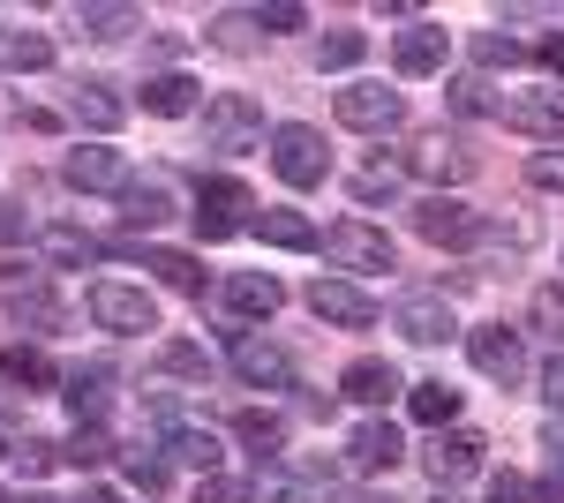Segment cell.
<instances>
[{
  "mask_svg": "<svg viewBox=\"0 0 564 503\" xmlns=\"http://www.w3.org/2000/svg\"><path fill=\"white\" fill-rule=\"evenodd\" d=\"M234 436H241V444L257 451V466H263V459H279V444H286V420L263 414V406H241V414H234Z\"/></svg>",
  "mask_w": 564,
  "mask_h": 503,
  "instance_id": "28",
  "label": "cell"
},
{
  "mask_svg": "<svg viewBox=\"0 0 564 503\" xmlns=\"http://www.w3.org/2000/svg\"><path fill=\"white\" fill-rule=\"evenodd\" d=\"M339 391H347L354 406H384V398H399L406 383H399V369H391V361H377V353H361V361H347V376H339Z\"/></svg>",
  "mask_w": 564,
  "mask_h": 503,
  "instance_id": "21",
  "label": "cell"
},
{
  "mask_svg": "<svg viewBox=\"0 0 564 503\" xmlns=\"http://www.w3.org/2000/svg\"><path fill=\"white\" fill-rule=\"evenodd\" d=\"M489 503H527V481L505 466V473H489Z\"/></svg>",
  "mask_w": 564,
  "mask_h": 503,
  "instance_id": "48",
  "label": "cell"
},
{
  "mask_svg": "<svg viewBox=\"0 0 564 503\" xmlns=\"http://www.w3.org/2000/svg\"><path fill=\"white\" fill-rule=\"evenodd\" d=\"M226 308L249 316V324H271V316L286 308V286H279L271 271H234V278H226Z\"/></svg>",
  "mask_w": 564,
  "mask_h": 503,
  "instance_id": "18",
  "label": "cell"
},
{
  "mask_svg": "<svg viewBox=\"0 0 564 503\" xmlns=\"http://www.w3.org/2000/svg\"><path fill=\"white\" fill-rule=\"evenodd\" d=\"M84 503H121V496H113V489H90V496Z\"/></svg>",
  "mask_w": 564,
  "mask_h": 503,
  "instance_id": "55",
  "label": "cell"
},
{
  "mask_svg": "<svg viewBox=\"0 0 564 503\" xmlns=\"http://www.w3.org/2000/svg\"><path fill=\"white\" fill-rule=\"evenodd\" d=\"M354 196H361V204H391V196H399V173H391V166H369L361 181H354Z\"/></svg>",
  "mask_w": 564,
  "mask_h": 503,
  "instance_id": "45",
  "label": "cell"
},
{
  "mask_svg": "<svg viewBox=\"0 0 564 503\" xmlns=\"http://www.w3.org/2000/svg\"><path fill=\"white\" fill-rule=\"evenodd\" d=\"M23 503H53V496H23Z\"/></svg>",
  "mask_w": 564,
  "mask_h": 503,
  "instance_id": "59",
  "label": "cell"
},
{
  "mask_svg": "<svg viewBox=\"0 0 564 503\" xmlns=\"http://www.w3.org/2000/svg\"><path fill=\"white\" fill-rule=\"evenodd\" d=\"M0 459H15V444H8V436H0Z\"/></svg>",
  "mask_w": 564,
  "mask_h": 503,
  "instance_id": "57",
  "label": "cell"
},
{
  "mask_svg": "<svg viewBox=\"0 0 564 503\" xmlns=\"http://www.w3.org/2000/svg\"><path fill=\"white\" fill-rule=\"evenodd\" d=\"M399 459H406V444H399V428H391V420H361V428H354V444H347L354 473H391Z\"/></svg>",
  "mask_w": 564,
  "mask_h": 503,
  "instance_id": "20",
  "label": "cell"
},
{
  "mask_svg": "<svg viewBox=\"0 0 564 503\" xmlns=\"http://www.w3.org/2000/svg\"><path fill=\"white\" fill-rule=\"evenodd\" d=\"M68 113H76V121H84L90 135H113V128L129 121V98L106 84V76H84V84L68 90Z\"/></svg>",
  "mask_w": 564,
  "mask_h": 503,
  "instance_id": "17",
  "label": "cell"
},
{
  "mask_svg": "<svg viewBox=\"0 0 564 503\" xmlns=\"http://www.w3.org/2000/svg\"><path fill=\"white\" fill-rule=\"evenodd\" d=\"M68 23H76L84 39H129V31H143V15H135V8H106V0H90V8H76Z\"/></svg>",
  "mask_w": 564,
  "mask_h": 503,
  "instance_id": "33",
  "label": "cell"
},
{
  "mask_svg": "<svg viewBox=\"0 0 564 503\" xmlns=\"http://www.w3.org/2000/svg\"><path fill=\"white\" fill-rule=\"evenodd\" d=\"M143 255V271H159L174 294H204V263L196 255H181V249H135Z\"/></svg>",
  "mask_w": 564,
  "mask_h": 503,
  "instance_id": "30",
  "label": "cell"
},
{
  "mask_svg": "<svg viewBox=\"0 0 564 503\" xmlns=\"http://www.w3.org/2000/svg\"><path fill=\"white\" fill-rule=\"evenodd\" d=\"M249 210H257V196H249L241 181L218 173V181H196V210H188V218H196L204 241H234V233L249 226Z\"/></svg>",
  "mask_w": 564,
  "mask_h": 503,
  "instance_id": "3",
  "label": "cell"
},
{
  "mask_svg": "<svg viewBox=\"0 0 564 503\" xmlns=\"http://www.w3.org/2000/svg\"><path fill=\"white\" fill-rule=\"evenodd\" d=\"M542 503H564V466H550V473H542Z\"/></svg>",
  "mask_w": 564,
  "mask_h": 503,
  "instance_id": "53",
  "label": "cell"
},
{
  "mask_svg": "<svg viewBox=\"0 0 564 503\" xmlns=\"http://www.w3.org/2000/svg\"><path fill=\"white\" fill-rule=\"evenodd\" d=\"M542 451H550V466H564V420H550V428H542Z\"/></svg>",
  "mask_w": 564,
  "mask_h": 503,
  "instance_id": "52",
  "label": "cell"
},
{
  "mask_svg": "<svg viewBox=\"0 0 564 503\" xmlns=\"http://www.w3.org/2000/svg\"><path fill=\"white\" fill-rule=\"evenodd\" d=\"M467 361H475L489 383H505V391L527 376V346H520L512 324H481V331H467Z\"/></svg>",
  "mask_w": 564,
  "mask_h": 503,
  "instance_id": "7",
  "label": "cell"
},
{
  "mask_svg": "<svg viewBox=\"0 0 564 503\" xmlns=\"http://www.w3.org/2000/svg\"><path fill=\"white\" fill-rule=\"evenodd\" d=\"M361 53H369L361 31H332V39L316 45V68H361Z\"/></svg>",
  "mask_w": 564,
  "mask_h": 503,
  "instance_id": "37",
  "label": "cell"
},
{
  "mask_svg": "<svg viewBox=\"0 0 564 503\" xmlns=\"http://www.w3.org/2000/svg\"><path fill=\"white\" fill-rule=\"evenodd\" d=\"M0 376L23 383V391H53V383H61V369L45 361L39 346H8V353H0Z\"/></svg>",
  "mask_w": 564,
  "mask_h": 503,
  "instance_id": "31",
  "label": "cell"
},
{
  "mask_svg": "<svg viewBox=\"0 0 564 503\" xmlns=\"http://www.w3.org/2000/svg\"><path fill=\"white\" fill-rule=\"evenodd\" d=\"M316 503H391V496H354V489H324Z\"/></svg>",
  "mask_w": 564,
  "mask_h": 503,
  "instance_id": "54",
  "label": "cell"
},
{
  "mask_svg": "<svg viewBox=\"0 0 564 503\" xmlns=\"http://www.w3.org/2000/svg\"><path fill=\"white\" fill-rule=\"evenodd\" d=\"M339 121L361 128V135H391V128L406 121V98L384 90V84H347L339 90Z\"/></svg>",
  "mask_w": 564,
  "mask_h": 503,
  "instance_id": "9",
  "label": "cell"
},
{
  "mask_svg": "<svg viewBox=\"0 0 564 503\" xmlns=\"http://www.w3.org/2000/svg\"><path fill=\"white\" fill-rule=\"evenodd\" d=\"M414 233H422L430 249H475L481 210H467L459 196H422V204H414Z\"/></svg>",
  "mask_w": 564,
  "mask_h": 503,
  "instance_id": "6",
  "label": "cell"
},
{
  "mask_svg": "<svg viewBox=\"0 0 564 503\" xmlns=\"http://www.w3.org/2000/svg\"><path fill=\"white\" fill-rule=\"evenodd\" d=\"M23 226H31L23 204H15V196H0V241H23Z\"/></svg>",
  "mask_w": 564,
  "mask_h": 503,
  "instance_id": "49",
  "label": "cell"
},
{
  "mask_svg": "<svg viewBox=\"0 0 564 503\" xmlns=\"http://www.w3.org/2000/svg\"><path fill=\"white\" fill-rule=\"evenodd\" d=\"M61 181L84 188V196H121L135 173H129V158H121L113 143H76V151L61 158Z\"/></svg>",
  "mask_w": 564,
  "mask_h": 503,
  "instance_id": "5",
  "label": "cell"
},
{
  "mask_svg": "<svg viewBox=\"0 0 564 503\" xmlns=\"http://www.w3.org/2000/svg\"><path fill=\"white\" fill-rule=\"evenodd\" d=\"M159 451H166V466H196L204 481H212L218 459H226V444H218L212 428H166V444H159Z\"/></svg>",
  "mask_w": 564,
  "mask_h": 503,
  "instance_id": "22",
  "label": "cell"
},
{
  "mask_svg": "<svg viewBox=\"0 0 564 503\" xmlns=\"http://www.w3.org/2000/svg\"><path fill=\"white\" fill-rule=\"evenodd\" d=\"M143 113H159V121H181V113H196V76H151L143 84Z\"/></svg>",
  "mask_w": 564,
  "mask_h": 503,
  "instance_id": "24",
  "label": "cell"
},
{
  "mask_svg": "<svg viewBox=\"0 0 564 503\" xmlns=\"http://www.w3.org/2000/svg\"><path fill=\"white\" fill-rule=\"evenodd\" d=\"M527 316H534V331H542V338H557V346H564V286H542Z\"/></svg>",
  "mask_w": 564,
  "mask_h": 503,
  "instance_id": "42",
  "label": "cell"
},
{
  "mask_svg": "<svg viewBox=\"0 0 564 503\" xmlns=\"http://www.w3.org/2000/svg\"><path fill=\"white\" fill-rule=\"evenodd\" d=\"M204 143H212V151H257L263 143V106L249 98V90L204 98Z\"/></svg>",
  "mask_w": 564,
  "mask_h": 503,
  "instance_id": "2",
  "label": "cell"
},
{
  "mask_svg": "<svg viewBox=\"0 0 564 503\" xmlns=\"http://www.w3.org/2000/svg\"><path fill=\"white\" fill-rule=\"evenodd\" d=\"M430 503H459V496H452V489H436V496H430Z\"/></svg>",
  "mask_w": 564,
  "mask_h": 503,
  "instance_id": "56",
  "label": "cell"
},
{
  "mask_svg": "<svg viewBox=\"0 0 564 503\" xmlns=\"http://www.w3.org/2000/svg\"><path fill=\"white\" fill-rule=\"evenodd\" d=\"M234 376L249 383V391H294V361L271 346V338H234Z\"/></svg>",
  "mask_w": 564,
  "mask_h": 503,
  "instance_id": "12",
  "label": "cell"
},
{
  "mask_svg": "<svg viewBox=\"0 0 564 503\" xmlns=\"http://www.w3.org/2000/svg\"><path fill=\"white\" fill-rule=\"evenodd\" d=\"M391 324L414 338V346H444V338L459 331V324H452V300H444V294H399V300H391Z\"/></svg>",
  "mask_w": 564,
  "mask_h": 503,
  "instance_id": "13",
  "label": "cell"
},
{
  "mask_svg": "<svg viewBox=\"0 0 564 503\" xmlns=\"http://www.w3.org/2000/svg\"><path fill=\"white\" fill-rule=\"evenodd\" d=\"M444 53H452L444 23H406V31L391 39V68H399V76H436V68H444Z\"/></svg>",
  "mask_w": 564,
  "mask_h": 503,
  "instance_id": "15",
  "label": "cell"
},
{
  "mask_svg": "<svg viewBox=\"0 0 564 503\" xmlns=\"http://www.w3.org/2000/svg\"><path fill=\"white\" fill-rule=\"evenodd\" d=\"M159 369H166V376H181V383H212V346H196V338H166V346H159Z\"/></svg>",
  "mask_w": 564,
  "mask_h": 503,
  "instance_id": "29",
  "label": "cell"
},
{
  "mask_svg": "<svg viewBox=\"0 0 564 503\" xmlns=\"http://www.w3.org/2000/svg\"><path fill=\"white\" fill-rule=\"evenodd\" d=\"M106 459H113V436L106 428H76V444H61V466H76V473H98Z\"/></svg>",
  "mask_w": 564,
  "mask_h": 503,
  "instance_id": "34",
  "label": "cell"
},
{
  "mask_svg": "<svg viewBox=\"0 0 564 503\" xmlns=\"http://www.w3.org/2000/svg\"><path fill=\"white\" fill-rule=\"evenodd\" d=\"M249 503H308V489L286 473V466H257V481H249Z\"/></svg>",
  "mask_w": 564,
  "mask_h": 503,
  "instance_id": "35",
  "label": "cell"
},
{
  "mask_svg": "<svg viewBox=\"0 0 564 503\" xmlns=\"http://www.w3.org/2000/svg\"><path fill=\"white\" fill-rule=\"evenodd\" d=\"M481 451H489V444H481L475 428H436L430 444H422V466H430L436 489H452V481H467L481 466Z\"/></svg>",
  "mask_w": 564,
  "mask_h": 503,
  "instance_id": "10",
  "label": "cell"
},
{
  "mask_svg": "<svg viewBox=\"0 0 564 503\" xmlns=\"http://www.w3.org/2000/svg\"><path fill=\"white\" fill-rule=\"evenodd\" d=\"M324 255L347 263V271H391V233L369 226V218H339V226L324 233Z\"/></svg>",
  "mask_w": 564,
  "mask_h": 503,
  "instance_id": "8",
  "label": "cell"
},
{
  "mask_svg": "<svg viewBox=\"0 0 564 503\" xmlns=\"http://www.w3.org/2000/svg\"><path fill=\"white\" fill-rule=\"evenodd\" d=\"M61 398H68L76 428H90V420L106 414V369H68V376H61Z\"/></svg>",
  "mask_w": 564,
  "mask_h": 503,
  "instance_id": "26",
  "label": "cell"
},
{
  "mask_svg": "<svg viewBox=\"0 0 564 503\" xmlns=\"http://www.w3.org/2000/svg\"><path fill=\"white\" fill-rule=\"evenodd\" d=\"M15 466H23V473H53V466H61V444H45V436H23V444H15Z\"/></svg>",
  "mask_w": 564,
  "mask_h": 503,
  "instance_id": "44",
  "label": "cell"
},
{
  "mask_svg": "<svg viewBox=\"0 0 564 503\" xmlns=\"http://www.w3.org/2000/svg\"><path fill=\"white\" fill-rule=\"evenodd\" d=\"M249 233H263V249H324V233H316V218H302V210L286 204H263L257 218H249Z\"/></svg>",
  "mask_w": 564,
  "mask_h": 503,
  "instance_id": "19",
  "label": "cell"
},
{
  "mask_svg": "<svg viewBox=\"0 0 564 503\" xmlns=\"http://www.w3.org/2000/svg\"><path fill=\"white\" fill-rule=\"evenodd\" d=\"M475 61H481V68H520L527 45H520V39H505V31H481V39H475Z\"/></svg>",
  "mask_w": 564,
  "mask_h": 503,
  "instance_id": "39",
  "label": "cell"
},
{
  "mask_svg": "<svg viewBox=\"0 0 564 503\" xmlns=\"http://www.w3.org/2000/svg\"><path fill=\"white\" fill-rule=\"evenodd\" d=\"M121 218H129V226H159V218H174L166 181H129V188H121Z\"/></svg>",
  "mask_w": 564,
  "mask_h": 503,
  "instance_id": "32",
  "label": "cell"
},
{
  "mask_svg": "<svg viewBox=\"0 0 564 503\" xmlns=\"http://www.w3.org/2000/svg\"><path fill=\"white\" fill-rule=\"evenodd\" d=\"M196 503H249V489H241V481H226V473H212V481L196 489Z\"/></svg>",
  "mask_w": 564,
  "mask_h": 503,
  "instance_id": "47",
  "label": "cell"
},
{
  "mask_svg": "<svg viewBox=\"0 0 564 503\" xmlns=\"http://www.w3.org/2000/svg\"><path fill=\"white\" fill-rule=\"evenodd\" d=\"M452 106H459V113H505L497 84H481V76H459V84H452Z\"/></svg>",
  "mask_w": 564,
  "mask_h": 503,
  "instance_id": "40",
  "label": "cell"
},
{
  "mask_svg": "<svg viewBox=\"0 0 564 503\" xmlns=\"http://www.w3.org/2000/svg\"><path fill=\"white\" fill-rule=\"evenodd\" d=\"M90 324H98V331H121V338L159 331V300L143 294V286H113V278H98V286H90Z\"/></svg>",
  "mask_w": 564,
  "mask_h": 503,
  "instance_id": "4",
  "label": "cell"
},
{
  "mask_svg": "<svg viewBox=\"0 0 564 503\" xmlns=\"http://www.w3.org/2000/svg\"><path fill=\"white\" fill-rule=\"evenodd\" d=\"M406 406H414V420H422V428H452V420H459V391H452L444 376L406 383Z\"/></svg>",
  "mask_w": 564,
  "mask_h": 503,
  "instance_id": "25",
  "label": "cell"
},
{
  "mask_svg": "<svg viewBox=\"0 0 564 503\" xmlns=\"http://www.w3.org/2000/svg\"><path fill=\"white\" fill-rule=\"evenodd\" d=\"M45 255H53L61 271H76V263H90V255H98V241H90V233H76V226H45Z\"/></svg>",
  "mask_w": 564,
  "mask_h": 503,
  "instance_id": "36",
  "label": "cell"
},
{
  "mask_svg": "<svg viewBox=\"0 0 564 503\" xmlns=\"http://www.w3.org/2000/svg\"><path fill=\"white\" fill-rule=\"evenodd\" d=\"M505 121L534 135V143H564V90H520L505 98Z\"/></svg>",
  "mask_w": 564,
  "mask_h": 503,
  "instance_id": "14",
  "label": "cell"
},
{
  "mask_svg": "<svg viewBox=\"0 0 564 503\" xmlns=\"http://www.w3.org/2000/svg\"><path fill=\"white\" fill-rule=\"evenodd\" d=\"M406 166L422 173V181H467L475 173V151L459 143V135H444V128H430L414 151H406Z\"/></svg>",
  "mask_w": 564,
  "mask_h": 503,
  "instance_id": "16",
  "label": "cell"
},
{
  "mask_svg": "<svg viewBox=\"0 0 564 503\" xmlns=\"http://www.w3.org/2000/svg\"><path fill=\"white\" fill-rule=\"evenodd\" d=\"M308 308H316L324 324H339V331H369V324H377V300L361 294L354 278H316V286H308Z\"/></svg>",
  "mask_w": 564,
  "mask_h": 503,
  "instance_id": "11",
  "label": "cell"
},
{
  "mask_svg": "<svg viewBox=\"0 0 564 503\" xmlns=\"http://www.w3.org/2000/svg\"><path fill=\"white\" fill-rule=\"evenodd\" d=\"M534 61H542V68H550V76H564V31H550V39L534 45Z\"/></svg>",
  "mask_w": 564,
  "mask_h": 503,
  "instance_id": "50",
  "label": "cell"
},
{
  "mask_svg": "<svg viewBox=\"0 0 564 503\" xmlns=\"http://www.w3.org/2000/svg\"><path fill=\"white\" fill-rule=\"evenodd\" d=\"M527 181L557 196V188H564V151H534V158H527Z\"/></svg>",
  "mask_w": 564,
  "mask_h": 503,
  "instance_id": "46",
  "label": "cell"
},
{
  "mask_svg": "<svg viewBox=\"0 0 564 503\" xmlns=\"http://www.w3.org/2000/svg\"><path fill=\"white\" fill-rule=\"evenodd\" d=\"M8 316H15V331H61V324H68V308L45 294V286H15Z\"/></svg>",
  "mask_w": 564,
  "mask_h": 503,
  "instance_id": "27",
  "label": "cell"
},
{
  "mask_svg": "<svg viewBox=\"0 0 564 503\" xmlns=\"http://www.w3.org/2000/svg\"><path fill=\"white\" fill-rule=\"evenodd\" d=\"M121 466H129V481H135V489H166V451H159V444H135V451H129Z\"/></svg>",
  "mask_w": 564,
  "mask_h": 503,
  "instance_id": "38",
  "label": "cell"
},
{
  "mask_svg": "<svg viewBox=\"0 0 564 503\" xmlns=\"http://www.w3.org/2000/svg\"><path fill=\"white\" fill-rule=\"evenodd\" d=\"M257 15L263 39H279V31H308V8H294V0H271V8H249Z\"/></svg>",
  "mask_w": 564,
  "mask_h": 503,
  "instance_id": "41",
  "label": "cell"
},
{
  "mask_svg": "<svg viewBox=\"0 0 564 503\" xmlns=\"http://www.w3.org/2000/svg\"><path fill=\"white\" fill-rule=\"evenodd\" d=\"M0 68H8V76L53 68V39H45V31H0Z\"/></svg>",
  "mask_w": 564,
  "mask_h": 503,
  "instance_id": "23",
  "label": "cell"
},
{
  "mask_svg": "<svg viewBox=\"0 0 564 503\" xmlns=\"http://www.w3.org/2000/svg\"><path fill=\"white\" fill-rule=\"evenodd\" d=\"M271 166H279L286 188H324L332 151H324V135H316L308 121H286V128H271Z\"/></svg>",
  "mask_w": 564,
  "mask_h": 503,
  "instance_id": "1",
  "label": "cell"
},
{
  "mask_svg": "<svg viewBox=\"0 0 564 503\" xmlns=\"http://www.w3.org/2000/svg\"><path fill=\"white\" fill-rule=\"evenodd\" d=\"M542 398H550V406H557V414H564V353H557V361H550V369H542Z\"/></svg>",
  "mask_w": 564,
  "mask_h": 503,
  "instance_id": "51",
  "label": "cell"
},
{
  "mask_svg": "<svg viewBox=\"0 0 564 503\" xmlns=\"http://www.w3.org/2000/svg\"><path fill=\"white\" fill-rule=\"evenodd\" d=\"M212 45H218V53H249V45H257V15H218Z\"/></svg>",
  "mask_w": 564,
  "mask_h": 503,
  "instance_id": "43",
  "label": "cell"
},
{
  "mask_svg": "<svg viewBox=\"0 0 564 503\" xmlns=\"http://www.w3.org/2000/svg\"><path fill=\"white\" fill-rule=\"evenodd\" d=\"M0 503H23V496H8V489H0Z\"/></svg>",
  "mask_w": 564,
  "mask_h": 503,
  "instance_id": "58",
  "label": "cell"
}]
</instances>
